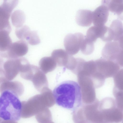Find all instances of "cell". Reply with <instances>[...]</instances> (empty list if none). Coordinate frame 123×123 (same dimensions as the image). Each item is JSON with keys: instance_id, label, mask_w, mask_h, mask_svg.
<instances>
[{"instance_id": "6da1fadb", "label": "cell", "mask_w": 123, "mask_h": 123, "mask_svg": "<svg viewBox=\"0 0 123 123\" xmlns=\"http://www.w3.org/2000/svg\"><path fill=\"white\" fill-rule=\"evenodd\" d=\"M55 104L64 108L74 111L82 103L81 89L76 81L68 80L57 85L53 91Z\"/></svg>"}, {"instance_id": "4fadbf2b", "label": "cell", "mask_w": 123, "mask_h": 123, "mask_svg": "<svg viewBox=\"0 0 123 123\" xmlns=\"http://www.w3.org/2000/svg\"><path fill=\"white\" fill-rule=\"evenodd\" d=\"M109 27L113 34L114 41H118L123 40V24L120 20L118 19L114 20Z\"/></svg>"}, {"instance_id": "52a82bcc", "label": "cell", "mask_w": 123, "mask_h": 123, "mask_svg": "<svg viewBox=\"0 0 123 123\" xmlns=\"http://www.w3.org/2000/svg\"><path fill=\"white\" fill-rule=\"evenodd\" d=\"M109 15V10L105 6L102 5L93 12L92 22L94 26L99 27L105 25Z\"/></svg>"}, {"instance_id": "8992f818", "label": "cell", "mask_w": 123, "mask_h": 123, "mask_svg": "<svg viewBox=\"0 0 123 123\" xmlns=\"http://www.w3.org/2000/svg\"><path fill=\"white\" fill-rule=\"evenodd\" d=\"M3 68L6 80L10 81L12 80L19 72L18 58L15 59L4 58Z\"/></svg>"}, {"instance_id": "ba28073f", "label": "cell", "mask_w": 123, "mask_h": 123, "mask_svg": "<svg viewBox=\"0 0 123 123\" xmlns=\"http://www.w3.org/2000/svg\"><path fill=\"white\" fill-rule=\"evenodd\" d=\"M93 12L86 10H80L77 12L76 21L77 24L82 27L90 26L92 22Z\"/></svg>"}, {"instance_id": "7a4b0ae2", "label": "cell", "mask_w": 123, "mask_h": 123, "mask_svg": "<svg viewBox=\"0 0 123 123\" xmlns=\"http://www.w3.org/2000/svg\"><path fill=\"white\" fill-rule=\"evenodd\" d=\"M0 96V118L6 123H16L21 117L22 103L18 97L5 91Z\"/></svg>"}, {"instance_id": "30bf717a", "label": "cell", "mask_w": 123, "mask_h": 123, "mask_svg": "<svg viewBox=\"0 0 123 123\" xmlns=\"http://www.w3.org/2000/svg\"><path fill=\"white\" fill-rule=\"evenodd\" d=\"M51 55V56L56 64L59 66H64L65 67L67 64L71 55L66 51L62 49L54 50Z\"/></svg>"}, {"instance_id": "d6986e66", "label": "cell", "mask_w": 123, "mask_h": 123, "mask_svg": "<svg viewBox=\"0 0 123 123\" xmlns=\"http://www.w3.org/2000/svg\"><path fill=\"white\" fill-rule=\"evenodd\" d=\"M4 58L0 56V85L4 81L7 80L5 76L3 68V64Z\"/></svg>"}, {"instance_id": "ac0fdd59", "label": "cell", "mask_w": 123, "mask_h": 123, "mask_svg": "<svg viewBox=\"0 0 123 123\" xmlns=\"http://www.w3.org/2000/svg\"><path fill=\"white\" fill-rule=\"evenodd\" d=\"M94 49V43L88 42L85 37L80 49L82 53L85 55H90L93 52Z\"/></svg>"}, {"instance_id": "277c9868", "label": "cell", "mask_w": 123, "mask_h": 123, "mask_svg": "<svg viewBox=\"0 0 123 123\" xmlns=\"http://www.w3.org/2000/svg\"><path fill=\"white\" fill-rule=\"evenodd\" d=\"M85 37V36L80 32L67 34L64 38V44L67 53L72 55L77 53L80 49Z\"/></svg>"}, {"instance_id": "8fae6325", "label": "cell", "mask_w": 123, "mask_h": 123, "mask_svg": "<svg viewBox=\"0 0 123 123\" xmlns=\"http://www.w3.org/2000/svg\"><path fill=\"white\" fill-rule=\"evenodd\" d=\"M101 4L109 10L118 16L123 13V0H102Z\"/></svg>"}, {"instance_id": "9c48e42d", "label": "cell", "mask_w": 123, "mask_h": 123, "mask_svg": "<svg viewBox=\"0 0 123 123\" xmlns=\"http://www.w3.org/2000/svg\"><path fill=\"white\" fill-rule=\"evenodd\" d=\"M23 90L21 84L17 81L6 80L0 85V92L1 93L4 91H8L18 97L22 94Z\"/></svg>"}, {"instance_id": "ffe728a7", "label": "cell", "mask_w": 123, "mask_h": 123, "mask_svg": "<svg viewBox=\"0 0 123 123\" xmlns=\"http://www.w3.org/2000/svg\"><path fill=\"white\" fill-rule=\"evenodd\" d=\"M4 1V0H3Z\"/></svg>"}, {"instance_id": "e0dca14e", "label": "cell", "mask_w": 123, "mask_h": 123, "mask_svg": "<svg viewBox=\"0 0 123 123\" xmlns=\"http://www.w3.org/2000/svg\"><path fill=\"white\" fill-rule=\"evenodd\" d=\"M25 17L23 12L20 10L15 11L12 14L11 20L12 25L16 28L20 27L25 22Z\"/></svg>"}, {"instance_id": "9a60e30c", "label": "cell", "mask_w": 123, "mask_h": 123, "mask_svg": "<svg viewBox=\"0 0 123 123\" xmlns=\"http://www.w3.org/2000/svg\"><path fill=\"white\" fill-rule=\"evenodd\" d=\"M56 63L51 56L42 58L39 62V66L42 70L45 72L51 71L56 67Z\"/></svg>"}, {"instance_id": "5bb4252c", "label": "cell", "mask_w": 123, "mask_h": 123, "mask_svg": "<svg viewBox=\"0 0 123 123\" xmlns=\"http://www.w3.org/2000/svg\"><path fill=\"white\" fill-rule=\"evenodd\" d=\"M103 26L98 27L94 26L89 28L87 31L86 36H85V39L89 42L94 43L97 38H100Z\"/></svg>"}, {"instance_id": "2e32d148", "label": "cell", "mask_w": 123, "mask_h": 123, "mask_svg": "<svg viewBox=\"0 0 123 123\" xmlns=\"http://www.w3.org/2000/svg\"><path fill=\"white\" fill-rule=\"evenodd\" d=\"M27 26L24 25L17 28L15 31V34L19 39L26 41L27 43L30 38L32 33Z\"/></svg>"}, {"instance_id": "5b68a950", "label": "cell", "mask_w": 123, "mask_h": 123, "mask_svg": "<svg viewBox=\"0 0 123 123\" xmlns=\"http://www.w3.org/2000/svg\"><path fill=\"white\" fill-rule=\"evenodd\" d=\"M27 43L20 40L12 43L7 51L2 57L7 59H15L22 57L28 52Z\"/></svg>"}, {"instance_id": "7c38bea8", "label": "cell", "mask_w": 123, "mask_h": 123, "mask_svg": "<svg viewBox=\"0 0 123 123\" xmlns=\"http://www.w3.org/2000/svg\"><path fill=\"white\" fill-rule=\"evenodd\" d=\"M10 33L6 30H0V56L1 57L7 51L12 43L9 36Z\"/></svg>"}, {"instance_id": "3957f363", "label": "cell", "mask_w": 123, "mask_h": 123, "mask_svg": "<svg viewBox=\"0 0 123 123\" xmlns=\"http://www.w3.org/2000/svg\"><path fill=\"white\" fill-rule=\"evenodd\" d=\"M123 41L107 42L102 49V55L106 59L123 65Z\"/></svg>"}]
</instances>
